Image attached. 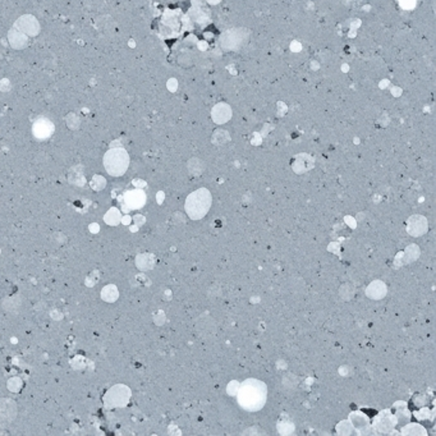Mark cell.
Segmentation results:
<instances>
[{
	"label": "cell",
	"instance_id": "cell-1",
	"mask_svg": "<svg viewBox=\"0 0 436 436\" xmlns=\"http://www.w3.org/2000/svg\"><path fill=\"white\" fill-rule=\"evenodd\" d=\"M266 395L267 389L265 384L260 380L250 379L246 380L238 390V403L243 410L255 412L265 406Z\"/></svg>",
	"mask_w": 436,
	"mask_h": 436
},
{
	"label": "cell",
	"instance_id": "cell-2",
	"mask_svg": "<svg viewBox=\"0 0 436 436\" xmlns=\"http://www.w3.org/2000/svg\"><path fill=\"white\" fill-rule=\"evenodd\" d=\"M211 193L206 188H199L187 197L186 211L193 220L204 218L211 206Z\"/></svg>",
	"mask_w": 436,
	"mask_h": 436
},
{
	"label": "cell",
	"instance_id": "cell-3",
	"mask_svg": "<svg viewBox=\"0 0 436 436\" xmlns=\"http://www.w3.org/2000/svg\"><path fill=\"white\" fill-rule=\"evenodd\" d=\"M128 165H129V157L125 150L112 149L105 154L104 166L110 176H123L127 172Z\"/></svg>",
	"mask_w": 436,
	"mask_h": 436
},
{
	"label": "cell",
	"instance_id": "cell-4",
	"mask_svg": "<svg viewBox=\"0 0 436 436\" xmlns=\"http://www.w3.org/2000/svg\"><path fill=\"white\" fill-rule=\"evenodd\" d=\"M130 396V391L127 386L124 385H117L113 386L105 395V403L109 407H123L127 405L128 399Z\"/></svg>",
	"mask_w": 436,
	"mask_h": 436
},
{
	"label": "cell",
	"instance_id": "cell-5",
	"mask_svg": "<svg viewBox=\"0 0 436 436\" xmlns=\"http://www.w3.org/2000/svg\"><path fill=\"white\" fill-rule=\"evenodd\" d=\"M16 26L26 36H36L40 31V24H39L38 19L32 16H23L17 21Z\"/></svg>",
	"mask_w": 436,
	"mask_h": 436
},
{
	"label": "cell",
	"instance_id": "cell-6",
	"mask_svg": "<svg viewBox=\"0 0 436 436\" xmlns=\"http://www.w3.org/2000/svg\"><path fill=\"white\" fill-rule=\"evenodd\" d=\"M125 204L129 206L130 209H140L145 205V201H146V196L142 191L140 189H135V191L127 192L124 196Z\"/></svg>",
	"mask_w": 436,
	"mask_h": 436
},
{
	"label": "cell",
	"instance_id": "cell-7",
	"mask_svg": "<svg viewBox=\"0 0 436 436\" xmlns=\"http://www.w3.org/2000/svg\"><path fill=\"white\" fill-rule=\"evenodd\" d=\"M427 230V221L422 216H412L408 220V231L412 236H421Z\"/></svg>",
	"mask_w": 436,
	"mask_h": 436
},
{
	"label": "cell",
	"instance_id": "cell-8",
	"mask_svg": "<svg viewBox=\"0 0 436 436\" xmlns=\"http://www.w3.org/2000/svg\"><path fill=\"white\" fill-rule=\"evenodd\" d=\"M54 130V125L51 124L49 120H39L33 125V133L35 136L39 139H46V137L50 136V133Z\"/></svg>",
	"mask_w": 436,
	"mask_h": 436
},
{
	"label": "cell",
	"instance_id": "cell-9",
	"mask_svg": "<svg viewBox=\"0 0 436 436\" xmlns=\"http://www.w3.org/2000/svg\"><path fill=\"white\" fill-rule=\"evenodd\" d=\"M8 39L11 45L16 49H22L27 45V36L22 33L19 29H12L9 32Z\"/></svg>",
	"mask_w": 436,
	"mask_h": 436
},
{
	"label": "cell",
	"instance_id": "cell-10",
	"mask_svg": "<svg viewBox=\"0 0 436 436\" xmlns=\"http://www.w3.org/2000/svg\"><path fill=\"white\" fill-rule=\"evenodd\" d=\"M386 294V287L381 282H374L367 288V295L371 298H383Z\"/></svg>",
	"mask_w": 436,
	"mask_h": 436
},
{
	"label": "cell",
	"instance_id": "cell-11",
	"mask_svg": "<svg viewBox=\"0 0 436 436\" xmlns=\"http://www.w3.org/2000/svg\"><path fill=\"white\" fill-rule=\"evenodd\" d=\"M102 297L103 299L107 300V302H114L118 298L117 287H114V285H108V287H105L102 292Z\"/></svg>",
	"mask_w": 436,
	"mask_h": 436
},
{
	"label": "cell",
	"instance_id": "cell-12",
	"mask_svg": "<svg viewBox=\"0 0 436 436\" xmlns=\"http://www.w3.org/2000/svg\"><path fill=\"white\" fill-rule=\"evenodd\" d=\"M105 221H107L109 225H117L120 220V214L117 209H110L109 211L105 215Z\"/></svg>",
	"mask_w": 436,
	"mask_h": 436
},
{
	"label": "cell",
	"instance_id": "cell-13",
	"mask_svg": "<svg viewBox=\"0 0 436 436\" xmlns=\"http://www.w3.org/2000/svg\"><path fill=\"white\" fill-rule=\"evenodd\" d=\"M91 187H92L93 189H96V191H100V189H103L105 187V179L100 176L93 177L92 182H91Z\"/></svg>",
	"mask_w": 436,
	"mask_h": 436
}]
</instances>
